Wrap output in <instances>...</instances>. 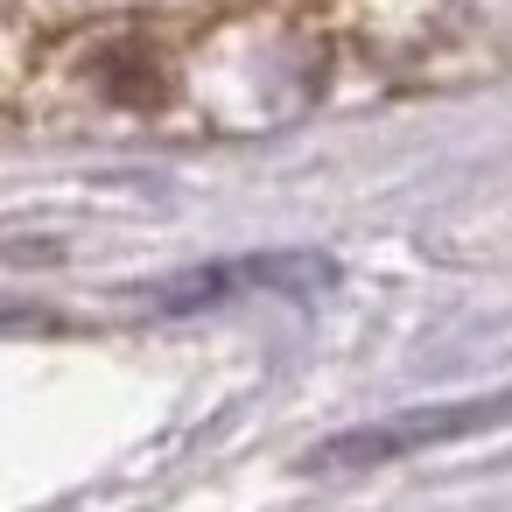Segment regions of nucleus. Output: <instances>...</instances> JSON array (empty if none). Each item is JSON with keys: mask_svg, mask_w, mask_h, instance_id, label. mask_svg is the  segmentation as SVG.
<instances>
[{"mask_svg": "<svg viewBox=\"0 0 512 512\" xmlns=\"http://www.w3.org/2000/svg\"><path fill=\"white\" fill-rule=\"evenodd\" d=\"M505 414H512V393H477V400H456V407L386 414V421H365V428H344V435L316 442V449H309V470H365V463H393V456H414V449L477 435V428H491V421H505Z\"/></svg>", "mask_w": 512, "mask_h": 512, "instance_id": "1", "label": "nucleus"}, {"mask_svg": "<svg viewBox=\"0 0 512 512\" xmlns=\"http://www.w3.org/2000/svg\"><path fill=\"white\" fill-rule=\"evenodd\" d=\"M330 281H337V267L316 260V253H260V260H218V267H190L176 281H155L141 302L162 309V316H190V309H211V302H232V295H253V288L316 295Z\"/></svg>", "mask_w": 512, "mask_h": 512, "instance_id": "2", "label": "nucleus"}]
</instances>
